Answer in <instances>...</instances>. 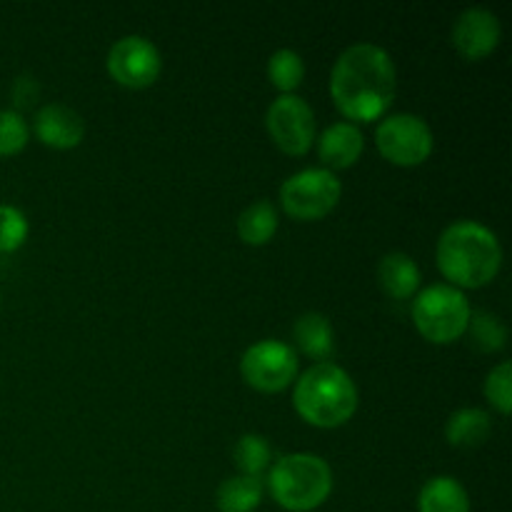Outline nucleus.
Returning a JSON list of instances; mask_svg holds the SVG:
<instances>
[{
  "label": "nucleus",
  "mask_w": 512,
  "mask_h": 512,
  "mask_svg": "<svg viewBox=\"0 0 512 512\" xmlns=\"http://www.w3.org/2000/svg\"><path fill=\"white\" fill-rule=\"evenodd\" d=\"M435 260L453 288H483L500 273L503 248L488 225L478 220H455L440 233Z\"/></svg>",
  "instance_id": "2"
},
{
  "label": "nucleus",
  "mask_w": 512,
  "mask_h": 512,
  "mask_svg": "<svg viewBox=\"0 0 512 512\" xmlns=\"http://www.w3.org/2000/svg\"><path fill=\"white\" fill-rule=\"evenodd\" d=\"M398 90V70L385 48L353 43L330 70V95L348 123H373L388 115Z\"/></svg>",
  "instance_id": "1"
},
{
  "label": "nucleus",
  "mask_w": 512,
  "mask_h": 512,
  "mask_svg": "<svg viewBox=\"0 0 512 512\" xmlns=\"http://www.w3.org/2000/svg\"><path fill=\"white\" fill-rule=\"evenodd\" d=\"M375 145L385 160L403 168L425 163L435 148L428 120L415 113H390L375 128Z\"/></svg>",
  "instance_id": "6"
},
{
  "label": "nucleus",
  "mask_w": 512,
  "mask_h": 512,
  "mask_svg": "<svg viewBox=\"0 0 512 512\" xmlns=\"http://www.w3.org/2000/svg\"><path fill=\"white\" fill-rule=\"evenodd\" d=\"M365 150L363 130L348 120L328 125L318 138V158L328 170H345L358 163Z\"/></svg>",
  "instance_id": "13"
},
{
  "label": "nucleus",
  "mask_w": 512,
  "mask_h": 512,
  "mask_svg": "<svg viewBox=\"0 0 512 512\" xmlns=\"http://www.w3.org/2000/svg\"><path fill=\"white\" fill-rule=\"evenodd\" d=\"M265 128L283 153L305 155L315 143V113L295 93L278 95L265 110Z\"/></svg>",
  "instance_id": "9"
},
{
  "label": "nucleus",
  "mask_w": 512,
  "mask_h": 512,
  "mask_svg": "<svg viewBox=\"0 0 512 512\" xmlns=\"http://www.w3.org/2000/svg\"><path fill=\"white\" fill-rule=\"evenodd\" d=\"M30 223L15 205L0 203V253H15L28 240Z\"/></svg>",
  "instance_id": "23"
},
{
  "label": "nucleus",
  "mask_w": 512,
  "mask_h": 512,
  "mask_svg": "<svg viewBox=\"0 0 512 512\" xmlns=\"http://www.w3.org/2000/svg\"><path fill=\"white\" fill-rule=\"evenodd\" d=\"M418 512H470V495L450 475H435L418 495Z\"/></svg>",
  "instance_id": "16"
},
{
  "label": "nucleus",
  "mask_w": 512,
  "mask_h": 512,
  "mask_svg": "<svg viewBox=\"0 0 512 512\" xmlns=\"http://www.w3.org/2000/svg\"><path fill=\"white\" fill-rule=\"evenodd\" d=\"M468 333L473 338V343L480 350H485V353L503 350L505 343H508V328H505L503 320L493 313H485V310H478V313L470 315Z\"/></svg>",
  "instance_id": "22"
},
{
  "label": "nucleus",
  "mask_w": 512,
  "mask_h": 512,
  "mask_svg": "<svg viewBox=\"0 0 512 512\" xmlns=\"http://www.w3.org/2000/svg\"><path fill=\"white\" fill-rule=\"evenodd\" d=\"M30 125L18 110L0 108V158L15 155L28 145Z\"/></svg>",
  "instance_id": "24"
},
{
  "label": "nucleus",
  "mask_w": 512,
  "mask_h": 512,
  "mask_svg": "<svg viewBox=\"0 0 512 512\" xmlns=\"http://www.w3.org/2000/svg\"><path fill=\"white\" fill-rule=\"evenodd\" d=\"M420 275L418 263L410 258L408 253H400V250H390L380 258L378 263V283L390 298L395 300H408L418 293L420 288Z\"/></svg>",
  "instance_id": "14"
},
{
  "label": "nucleus",
  "mask_w": 512,
  "mask_h": 512,
  "mask_svg": "<svg viewBox=\"0 0 512 512\" xmlns=\"http://www.w3.org/2000/svg\"><path fill=\"white\" fill-rule=\"evenodd\" d=\"M240 373L260 393H280L298 375V353L283 340L265 338L250 345L240 358Z\"/></svg>",
  "instance_id": "8"
},
{
  "label": "nucleus",
  "mask_w": 512,
  "mask_h": 512,
  "mask_svg": "<svg viewBox=\"0 0 512 512\" xmlns=\"http://www.w3.org/2000/svg\"><path fill=\"white\" fill-rule=\"evenodd\" d=\"M108 73L115 83L123 88H148L158 80L163 70V58H160L158 45L145 35H123L115 40L108 50Z\"/></svg>",
  "instance_id": "10"
},
{
  "label": "nucleus",
  "mask_w": 512,
  "mask_h": 512,
  "mask_svg": "<svg viewBox=\"0 0 512 512\" xmlns=\"http://www.w3.org/2000/svg\"><path fill=\"white\" fill-rule=\"evenodd\" d=\"M343 195L340 178L328 168H305L290 175L280 188L283 210L295 220H320Z\"/></svg>",
  "instance_id": "7"
},
{
  "label": "nucleus",
  "mask_w": 512,
  "mask_h": 512,
  "mask_svg": "<svg viewBox=\"0 0 512 512\" xmlns=\"http://www.w3.org/2000/svg\"><path fill=\"white\" fill-rule=\"evenodd\" d=\"M33 133L43 145L55 150L78 148L85 138V120L78 110L63 103H45L33 118Z\"/></svg>",
  "instance_id": "12"
},
{
  "label": "nucleus",
  "mask_w": 512,
  "mask_h": 512,
  "mask_svg": "<svg viewBox=\"0 0 512 512\" xmlns=\"http://www.w3.org/2000/svg\"><path fill=\"white\" fill-rule=\"evenodd\" d=\"M500 38H503V25H500L498 15L483 5L465 8L455 18L453 30H450L455 50L468 60L488 58L500 45Z\"/></svg>",
  "instance_id": "11"
},
{
  "label": "nucleus",
  "mask_w": 512,
  "mask_h": 512,
  "mask_svg": "<svg viewBox=\"0 0 512 512\" xmlns=\"http://www.w3.org/2000/svg\"><path fill=\"white\" fill-rule=\"evenodd\" d=\"M485 398L500 415H510L512 410V365L510 360L495 365L485 378Z\"/></svg>",
  "instance_id": "25"
},
{
  "label": "nucleus",
  "mask_w": 512,
  "mask_h": 512,
  "mask_svg": "<svg viewBox=\"0 0 512 512\" xmlns=\"http://www.w3.org/2000/svg\"><path fill=\"white\" fill-rule=\"evenodd\" d=\"M268 80L280 90V95L295 93L305 80V60L298 50L280 48L268 58Z\"/></svg>",
  "instance_id": "21"
},
{
  "label": "nucleus",
  "mask_w": 512,
  "mask_h": 512,
  "mask_svg": "<svg viewBox=\"0 0 512 512\" xmlns=\"http://www.w3.org/2000/svg\"><path fill=\"white\" fill-rule=\"evenodd\" d=\"M263 478L250 475H230L218 485L215 505L220 512H255L263 503Z\"/></svg>",
  "instance_id": "17"
},
{
  "label": "nucleus",
  "mask_w": 512,
  "mask_h": 512,
  "mask_svg": "<svg viewBox=\"0 0 512 512\" xmlns=\"http://www.w3.org/2000/svg\"><path fill=\"white\" fill-rule=\"evenodd\" d=\"M233 460L238 465L240 475L260 478L273 465V448H270L268 438H263V435L245 433L233 445Z\"/></svg>",
  "instance_id": "20"
},
{
  "label": "nucleus",
  "mask_w": 512,
  "mask_h": 512,
  "mask_svg": "<svg viewBox=\"0 0 512 512\" xmlns=\"http://www.w3.org/2000/svg\"><path fill=\"white\" fill-rule=\"evenodd\" d=\"M275 233H278V210L270 200H253L238 215V235L245 245H265L273 240Z\"/></svg>",
  "instance_id": "19"
},
{
  "label": "nucleus",
  "mask_w": 512,
  "mask_h": 512,
  "mask_svg": "<svg viewBox=\"0 0 512 512\" xmlns=\"http://www.w3.org/2000/svg\"><path fill=\"white\" fill-rule=\"evenodd\" d=\"M470 308L463 290L448 283H435L420 290L413 300V323L430 343H453L468 333Z\"/></svg>",
  "instance_id": "5"
},
{
  "label": "nucleus",
  "mask_w": 512,
  "mask_h": 512,
  "mask_svg": "<svg viewBox=\"0 0 512 512\" xmlns=\"http://www.w3.org/2000/svg\"><path fill=\"white\" fill-rule=\"evenodd\" d=\"M493 420L483 408H460L445 423V438L455 448H478L488 440Z\"/></svg>",
  "instance_id": "18"
},
{
  "label": "nucleus",
  "mask_w": 512,
  "mask_h": 512,
  "mask_svg": "<svg viewBox=\"0 0 512 512\" xmlns=\"http://www.w3.org/2000/svg\"><path fill=\"white\" fill-rule=\"evenodd\" d=\"M293 338L300 353L318 360V363H325L335 350L333 323H330L328 315L318 313V310H308V313H303L295 320Z\"/></svg>",
  "instance_id": "15"
},
{
  "label": "nucleus",
  "mask_w": 512,
  "mask_h": 512,
  "mask_svg": "<svg viewBox=\"0 0 512 512\" xmlns=\"http://www.w3.org/2000/svg\"><path fill=\"white\" fill-rule=\"evenodd\" d=\"M293 405L315 428H340L358 410V385L340 365L315 363L295 380Z\"/></svg>",
  "instance_id": "3"
},
{
  "label": "nucleus",
  "mask_w": 512,
  "mask_h": 512,
  "mask_svg": "<svg viewBox=\"0 0 512 512\" xmlns=\"http://www.w3.org/2000/svg\"><path fill=\"white\" fill-rule=\"evenodd\" d=\"M268 490L280 508L310 512L320 508L333 493V470L320 455H283L270 465Z\"/></svg>",
  "instance_id": "4"
}]
</instances>
